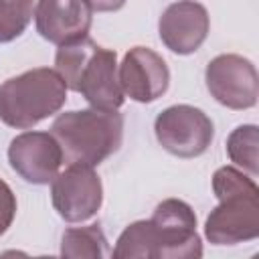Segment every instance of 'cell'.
Returning a JSON list of instances; mask_svg holds the SVG:
<instances>
[{
  "label": "cell",
  "mask_w": 259,
  "mask_h": 259,
  "mask_svg": "<svg viewBox=\"0 0 259 259\" xmlns=\"http://www.w3.org/2000/svg\"><path fill=\"white\" fill-rule=\"evenodd\" d=\"M154 134L158 144L172 156L196 158L208 150L214 138V125L202 109L180 103L158 113Z\"/></svg>",
  "instance_id": "cell-4"
},
{
  "label": "cell",
  "mask_w": 259,
  "mask_h": 259,
  "mask_svg": "<svg viewBox=\"0 0 259 259\" xmlns=\"http://www.w3.org/2000/svg\"><path fill=\"white\" fill-rule=\"evenodd\" d=\"M55 71L67 89L81 93L95 109L117 111L123 105V93L117 77V55L97 45L93 38L59 47L55 53Z\"/></svg>",
  "instance_id": "cell-1"
},
{
  "label": "cell",
  "mask_w": 259,
  "mask_h": 259,
  "mask_svg": "<svg viewBox=\"0 0 259 259\" xmlns=\"http://www.w3.org/2000/svg\"><path fill=\"white\" fill-rule=\"evenodd\" d=\"M67 91L55 69L24 71L0 85V119L10 127L30 130L65 105Z\"/></svg>",
  "instance_id": "cell-3"
},
{
  "label": "cell",
  "mask_w": 259,
  "mask_h": 259,
  "mask_svg": "<svg viewBox=\"0 0 259 259\" xmlns=\"http://www.w3.org/2000/svg\"><path fill=\"white\" fill-rule=\"evenodd\" d=\"M208 93L229 109H251L259 97V77L255 65L235 53L219 55L204 69Z\"/></svg>",
  "instance_id": "cell-6"
},
{
  "label": "cell",
  "mask_w": 259,
  "mask_h": 259,
  "mask_svg": "<svg viewBox=\"0 0 259 259\" xmlns=\"http://www.w3.org/2000/svg\"><path fill=\"white\" fill-rule=\"evenodd\" d=\"M30 259H61V257H53V255H38V257H30Z\"/></svg>",
  "instance_id": "cell-20"
},
{
  "label": "cell",
  "mask_w": 259,
  "mask_h": 259,
  "mask_svg": "<svg viewBox=\"0 0 259 259\" xmlns=\"http://www.w3.org/2000/svg\"><path fill=\"white\" fill-rule=\"evenodd\" d=\"M154 227V241H176L196 233V214L192 206L180 198L162 200L150 219Z\"/></svg>",
  "instance_id": "cell-12"
},
{
  "label": "cell",
  "mask_w": 259,
  "mask_h": 259,
  "mask_svg": "<svg viewBox=\"0 0 259 259\" xmlns=\"http://www.w3.org/2000/svg\"><path fill=\"white\" fill-rule=\"evenodd\" d=\"M93 20L91 2L83 0H40L34 4L36 32L57 45L65 47L89 36Z\"/></svg>",
  "instance_id": "cell-10"
},
{
  "label": "cell",
  "mask_w": 259,
  "mask_h": 259,
  "mask_svg": "<svg viewBox=\"0 0 259 259\" xmlns=\"http://www.w3.org/2000/svg\"><path fill=\"white\" fill-rule=\"evenodd\" d=\"M16 217V196L12 188L0 178V237L10 229Z\"/></svg>",
  "instance_id": "cell-18"
},
{
  "label": "cell",
  "mask_w": 259,
  "mask_h": 259,
  "mask_svg": "<svg viewBox=\"0 0 259 259\" xmlns=\"http://www.w3.org/2000/svg\"><path fill=\"white\" fill-rule=\"evenodd\" d=\"M150 259H202V241L198 233L176 241H154Z\"/></svg>",
  "instance_id": "cell-17"
},
{
  "label": "cell",
  "mask_w": 259,
  "mask_h": 259,
  "mask_svg": "<svg viewBox=\"0 0 259 259\" xmlns=\"http://www.w3.org/2000/svg\"><path fill=\"white\" fill-rule=\"evenodd\" d=\"M8 162L22 180L42 186L59 174L63 152L51 132H22L8 146Z\"/></svg>",
  "instance_id": "cell-8"
},
{
  "label": "cell",
  "mask_w": 259,
  "mask_h": 259,
  "mask_svg": "<svg viewBox=\"0 0 259 259\" xmlns=\"http://www.w3.org/2000/svg\"><path fill=\"white\" fill-rule=\"evenodd\" d=\"M259 190L227 194L210 210L204 223V237L212 245H237L259 235Z\"/></svg>",
  "instance_id": "cell-7"
},
{
  "label": "cell",
  "mask_w": 259,
  "mask_h": 259,
  "mask_svg": "<svg viewBox=\"0 0 259 259\" xmlns=\"http://www.w3.org/2000/svg\"><path fill=\"white\" fill-rule=\"evenodd\" d=\"M51 136L63 152V162L97 166L115 154L123 140V115L105 109H73L59 113Z\"/></svg>",
  "instance_id": "cell-2"
},
{
  "label": "cell",
  "mask_w": 259,
  "mask_h": 259,
  "mask_svg": "<svg viewBox=\"0 0 259 259\" xmlns=\"http://www.w3.org/2000/svg\"><path fill=\"white\" fill-rule=\"evenodd\" d=\"M51 200L67 223H85L97 214L103 202V184L95 168L69 164L51 182Z\"/></svg>",
  "instance_id": "cell-5"
},
{
  "label": "cell",
  "mask_w": 259,
  "mask_h": 259,
  "mask_svg": "<svg viewBox=\"0 0 259 259\" xmlns=\"http://www.w3.org/2000/svg\"><path fill=\"white\" fill-rule=\"evenodd\" d=\"M210 18L200 2H174L158 20V34L164 47L176 55H192L206 40Z\"/></svg>",
  "instance_id": "cell-11"
},
{
  "label": "cell",
  "mask_w": 259,
  "mask_h": 259,
  "mask_svg": "<svg viewBox=\"0 0 259 259\" xmlns=\"http://www.w3.org/2000/svg\"><path fill=\"white\" fill-rule=\"evenodd\" d=\"M61 259H111L109 243L99 225L71 227L61 237Z\"/></svg>",
  "instance_id": "cell-13"
},
{
  "label": "cell",
  "mask_w": 259,
  "mask_h": 259,
  "mask_svg": "<svg viewBox=\"0 0 259 259\" xmlns=\"http://www.w3.org/2000/svg\"><path fill=\"white\" fill-rule=\"evenodd\" d=\"M257 148H259V130L255 123L239 125L227 138V154L231 162L251 178H255L259 172Z\"/></svg>",
  "instance_id": "cell-14"
},
{
  "label": "cell",
  "mask_w": 259,
  "mask_h": 259,
  "mask_svg": "<svg viewBox=\"0 0 259 259\" xmlns=\"http://www.w3.org/2000/svg\"><path fill=\"white\" fill-rule=\"evenodd\" d=\"M34 4L28 0H0V42L18 38L34 16Z\"/></svg>",
  "instance_id": "cell-16"
},
{
  "label": "cell",
  "mask_w": 259,
  "mask_h": 259,
  "mask_svg": "<svg viewBox=\"0 0 259 259\" xmlns=\"http://www.w3.org/2000/svg\"><path fill=\"white\" fill-rule=\"evenodd\" d=\"M154 227L148 221H136L127 225L115 241L111 251V259H150V251L154 245Z\"/></svg>",
  "instance_id": "cell-15"
},
{
  "label": "cell",
  "mask_w": 259,
  "mask_h": 259,
  "mask_svg": "<svg viewBox=\"0 0 259 259\" xmlns=\"http://www.w3.org/2000/svg\"><path fill=\"white\" fill-rule=\"evenodd\" d=\"M117 77L123 97L138 103H152L162 97L170 85V69L166 61L148 47H134L117 65Z\"/></svg>",
  "instance_id": "cell-9"
},
{
  "label": "cell",
  "mask_w": 259,
  "mask_h": 259,
  "mask_svg": "<svg viewBox=\"0 0 259 259\" xmlns=\"http://www.w3.org/2000/svg\"><path fill=\"white\" fill-rule=\"evenodd\" d=\"M0 259H30L24 251H16V249H8L4 253H0Z\"/></svg>",
  "instance_id": "cell-19"
}]
</instances>
